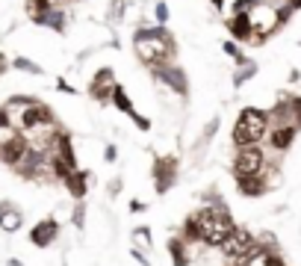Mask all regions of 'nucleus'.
Wrapping results in <instances>:
<instances>
[{
    "mask_svg": "<svg viewBox=\"0 0 301 266\" xmlns=\"http://www.w3.org/2000/svg\"><path fill=\"white\" fill-rule=\"evenodd\" d=\"M133 51L139 56V62L148 68V71H154L166 62H177V45L171 39V33L166 24H157V27H139L133 33Z\"/></svg>",
    "mask_w": 301,
    "mask_h": 266,
    "instance_id": "1",
    "label": "nucleus"
},
{
    "mask_svg": "<svg viewBox=\"0 0 301 266\" xmlns=\"http://www.w3.org/2000/svg\"><path fill=\"white\" fill-rule=\"evenodd\" d=\"M269 136V116L266 109H257V106H242L239 116H236V124L231 130V139L236 148L242 145H263Z\"/></svg>",
    "mask_w": 301,
    "mask_h": 266,
    "instance_id": "2",
    "label": "nucleus"
},
{
    "mask_svg": "<svg viewBox=\"0 0 301 266\" xmlns=\"http://www.w3.org/2000/svg\"><path fill=\"white\" fill-rule=\"evenodd\" d=\"M266 157H269V151L266 145H242L236 148V154H234V177H245V175H257L263 166H266Z\"/></svg>",
    "mask_w": 301,
    "mask_h": 266,
    "instance_id": "3",
    "label": "nucleus"
},
{
    "mask_svg": "<svg viewBox=\"0 0 301 266\" xmlns=\"http://www.w3.org/2000/svg\"><path fill=\"white\" fill-rule=\"evenodd\" d=\"M154 193L157 195H166L168 189L177 183V175H180V160L174 154H166V157H154Z\"/></svg>",
    "mask_w": 301,
    "mask_h": 266,
    "instance_id": "4",
    "label": "nucleus"
},
{
    "mask_svg": "<svg viewBox=\"0 0 301 266\" xmlns=\"http://www.w3.org/2000/svg\"><path fill=\"white\" fill-rule=\"evenodd\" d=\"M150 74H154L157 83H163L166 89H171L177 98H186V95H189V77H186V71H183L177 62H166V65L154 68Z\"/></svg>",
    "mask_w": 301,
    "mask_h": 266,
    "instance_id": "5",
    "label": "nucleus"
},
{
    "mask_svg": "<svg viewBox=\"0 0 301 266\" xmlns=\"http://www.w3.org/2000/svg\"><path fill=\"white\" fill-rule=\"evenodd\" d=\"M116 86H118L116 71H112L109 65H103V68L95 71V77L89 80V95H92L98 104H109V101H112V89H116Z\"/></svg>",
    "mask_w": 301,
    "mask_h": 266,
    "instance_id": "6",
    "label": "nucleus"
},
{
    "mask_svg": "<svg viewBox=\"0 0 301 266\" xmlns=\"http://www.w3.org/2000/svg\"><path fill=\"white\" fill-rule=\"evenodd\" d=\"M59 234H62V225L53 216H45V219H39L30 228V243L35 248H48V246H53L59 240Z\"/></svg>",
    "mask_w": 301,
    "mask_h": 266,
    "instance_id": "7",
    "label": "nucleus"
},
{
    "mask_svg": "<svg viewBox=\"0 0 301 266\" xmlns=\"http://www.w3.org/2000/svg\"><path fill=\"white\" fill-rule=\"evenodd\" d=\"M21 228H24V210L15 201L3 198L0 201V231L3 234H18Z\"/></svg>",
    "mask_w": 301,
    "mask_h": 266,
    "instance_id": "8",
    "label": "nucleus"
},
{
    "mask_svg": "<svg viewBox=\"0 0 301 266\" xmlns=\"http://www.w3.org/2000/svg\"><path fill=\"white\" fill-rule=\"evenodd\" d=\"M89 183H92V172H89V169H74V172L62 180V186L71 193L74 201H86V195H89Z\"/></svg>",
    "mask_w": 301,
    "mask_h": 266,
    "instance_id": "9",
    "label": "nucleus"
},
{
    "mask_svg": "<svg viewBox=\"0 0 301 266\" xmlns=\"http://www.w3.org/2000/svg\"><path fill=\"white\" fill-rule=\"evenodd\" d=\"M228 30H231V35H234V42L239 45H251V39H254V30H251V21H248V12H234L231 18H228Z\"/></svg>",
    "mask_w": 301,
    "mask_h": 266,
    "instance_id": "10",
    "label": "nucleus"
},
{
    "mask_svg": "<svg viewBox=\"0 0 301 266\" xmlns=\"http://www.w3.org/2000/svg\"><path fill=\"white\" fill-rule=\"evenodd\" d=\"M234 180H236V189L245 198H260V195L269 193L266 183H263V177H260V172L257 175H245V177H234Z\"/></svg>",
    "mask_w": 301,
    "mask_h": 266,
    "instance_id": "11",
    "label": "nucleus"
},
{
    "mask_svg": "<svg viewBox=\"0 0 301 266\" xmlns=\"http://www.w3.org/2000/svg\"><path fill=\"white\" fill-rule=\"evenodd\" d=\"M35 24L48 27V30H53V33H65V27H68V9H50V12H45Z\"/></svg>",
    "mask_w": 301,
    "mask_h": 266,
    "instance_id": "12",
    "label": "nucleus"
},
{
    "mask_svg": "<svg viewBox=\"0 0 301 266\" xmlns=\"http://www.w3.org/2000/svg\"><path fill=\"white\" fill-rule=\"evenodd\" d=\"M168 254H171V263L174 266H186L192 260V251H189V246H186L180 237H174L171 243H168Z\"/></svg>",
    "mask_w": 301,
    "mask_h": 266,
    "instance_id": "13",
    "label": "nucleus"
},
{
    "mask_svg": "<svg viewBox=\"0 0 301 266\" xmlns=\"http://www.w3.org/2000/svg\"><path fill=\"white\" fill-rule=\"evenodd\" d=\"M112 106H116L118 112H124V116H133L136 112V106H133V101H130V95H127V89L118 83L116 89H112V101H109Z\"/></svg>",
    "mask_w": 301,
    "mask_h": 266,
    "instance_id": "14",
    "label": "nucleus"
},
{
    "mask_svg": "<svg viewBox=\"0 0 301 266\" xmlns=\"http://www.w3.org/2000/svg\"><path fill=\"white\" fill-rule=\"evenodd\" d=\"M133 246L139 248L142 246V251H148V248H154V234H150V228L148 225H139V228H133Z\"/></svg>",
    "mask_w": 301,
    "mask_h": 266,
    "instance_id": "15",
    "label": "nucleus"
},
{
    "mask_svg": "<svg viewBox=\"0 0 301 266\" xmlns=\"http://www.w3.org/2000/svg\"><path fill=\"white\" fill-rule=\"evenodd\" d=\"M12 68H18V71H24V74H33V77H42V74H45V68H42L39 62H33V59H27V56H15V59H12Z\"/></svg>",
    "mask_w": 301,
    "mask_h": 266,
    "instance_id": "16",
    "label": "nucleus"
},
{
    "mask_svg": "<svg viewBox=\"0 0 301 266\" xmlns=\"http://www.w3.org/2000/svg\"><path fill=\"white\" fill-rule=\"evenodd\" d=\"M257 74V62H245V65H239L236 68V74H234V86L239 89V86H245L251 77Z\"/></svg>",
    "mask_w": 301,
    "mask_h": 266,
    "instance_id": "17",
    "label": "nucleus"
},
{
    "mask_svg": "<svg viewBox=\"0 0 301 266\" xmlns=\"http://www.w3.org/2000/svg\"><path fill=\"white\" fill-rule=\"evenodd\" d=\"M221 51H224V53H228V56H231V59L236 62V68H239V65H245V62H251V59H248L245 53H242V48H239V45H236L234 39H231V42H224V45H221Z\"/></svg>",
    "mask_w": 301,
    "mask_h": 266,
    "instance_id": "18",
    "label": "nucleus"
},
{
    "mask_svg": "<svg viewBox=\"0 0 301 266\" xmlns=\"http://www.w3.org/2000/svg\"><path fill=\"white\" fill-rule=\"evenodd\" d=\"M286 104H289V112H292V122H295V127L301 130V95H289V92H284L281 95Z\"/></svg>",
    "mask_w": 301,
    "mask_h": 266,
    "instance_id": "19",
    "label": "nucleus"
},
{
    "mask_svg": "<svg viewBox=\"0 0 301 266\" xmlns=\"http://www.w3.org/2000/svg\"><path fill=\"white\" fill-rule=\"evenodd\" d=\"M71 222H74V228H83V225H86V201H74Z\"/></svg>",
    "mask_w": 301,
    "mask_h": 266,
    "instance_id": "20",
    "label": "nucleus"
},
{
    "mask_svg": "<svg viewBox=\"0 0 301 266\" xmlns=\"http://www.w3.org/2000/svg\"><path fill=\"white\" fill-rule=\"evenodd\" d=\"M216 133H218V119H213V122L204 127V133H201V139H198V148H204V145H207V142H210Z\"/></svg>",
    "mask_w": 301,
    "mask_h": 266,
    "instance_id": "21",
    "label": "nucleus"
},
{
    "mask_svg": "<svg viewBox=\"0 0 301 266\" xmlns=\"http://www.w3.org/2000/svg\"><path fill=\"white\" fill-rule=\"evenodd\" d=\"M154 15H157V24H166V21H168V3H166V0H160V3L154 6Z\"/></svg>",
    "mask_w": 301,
    "mask_h": 266,
    "instance_id": "22",
    "label": "nucleus"
},
{
    "mask_svg": "<svg viewBox=\"0 0 301 266\" xmlns=\"http://www.w3.org/2000/svg\"><path fill=\"white\" fill-rule=\"evenodd\" d=\"M130 119H133V124H136L142 133H148V130H150V119H148V116H139V112H133Z\"/></svg>",
    "mask_w": 301,
    "mask_h": 266,
    "instance_id": "23",
    "label": "nucleus"
},
{
    "mask_svg": "<svg viewBox=\"0 0 301 266\" xmlns=\"http://www.w3.org/2000/svg\"><path fill=\"white\" fill-rule=\"evenodd\" d=\"M130 257H133V260H136L139 266H150V260H148V254H145L142 248H136V246L130 248Z\"/></svg>",
    "mask_w": 301,
    "mask_h": 266,
    "instance_id": "24",
    "label": "nucleus"
},
{
    "mask_svg": "<svg viewBox=\"0 0 301 266\" xmlns=\"http://www.w3.org/2000/svg\"><path fill=\"white\" fill-rule=\"evenodd\" d=\"M121 186H124V183H121V177H112V180H109V186H106V193H109V198H116V195L121 193Z\"/></svg>",
    "mask_w": 301,
    "mask_h": 266,
    "instance_id": "25",
    "label": "nucleus"
},
{
    "mask_svg": "<svg viewBox=\"0 0 301 266\" xmlns=\"http://www.w3.org/2000/svg\"><path fill=\"white\" fill-rule=\"evenodd\" d=\"M103 160H106V163H116V160H118V148H116V145H106V148H103Z\"/></svg>",
    "mask_w": 301,
    "mask_h": 266,
    "instance_id": "26",
    "label": "nucleus"
},
{
    "mask_svg": "<svg viewBox=\"0 0 301 266\" xmlns=\"http://www.w3.org/2000/svg\"><path fill=\"white\" fill-rule=\"evenodd\" d=\"M56 89H59V92H65V95H77V89H74V86H71V83H65V80H62V77H59V80H56Z\"/></svg>",
    "mask_w": 301,
    "mask_h": 266,
    "instance_id": "27",
    "label": "nucleus"
},
{
    "mask_svg": "<svg viewBox=\"0 0 301 266\" xmlns=\"http://www.w3.org/2000/svg\"><path fill=\"white\" fill-rule=\"evenodd\" d=\"M145 210H148V204H145V201H139V198H133V201H130V213H145Z\"/></svg>",
    "mask_w": 301,
    "mask_h": 266,
    "instance_id": "28",
    "label": "nucleus"
},
{
    "mask_svg": "<svg viewBox=\"0 0 301 266\" xmlns=\"http://www.w3.org/2000/svg\"><path fill=\"white\" fill-rule=\"evenodd\" d=\"M6 68H9V59H6V53H0V74H6Z\"/></svg>",
    "mask_w": 301,
    "mask_h": 266,
    "instance_id": "29",
    "label": "nucleus"
},
{
    "mask_svg": "<svg viewBox=\"0 0 301 266\" xmlns=\"http://www.w3.org/2000/svg\"><path fill=\"white\" fill-rule=\"evenodd\" d=\"M298 80H301V71L292 68V71H289V83H298Z\"/></svg>",
    "mask_w": 301,
    "mask_h": 266,
    "instance_id": "30",
    "label": "nucleus"
},
{
    "mask_svg": "<svg viewBox=\"0 0 301 266\" xmlns=\"http://www.w3.org/2000/svg\"><path fill=\"white\" fill-rule=\"evenodd\" d=\"M6 266H24V260H18V257H9V260H6Z\"/></svg>",
    "mask_w": 301,
    "mask_h": 266,
    "instance_id": "31",
    "label": "nucleus"
},
{
    "mask_svg": "<svg viewBox=\"0 0 301 266\" xmlns=\"http://www.w3.org/2000/svg\"><path fill=\"white\" fill-rule=\"evenodd\" d=\"M210 3H213L216 9H224V0H210Z\"/></svg>",
    "mask_w": 301,
    "mask_h": 266,
    "instance_id": "32",
    "label": "nucleus"
}]
</instances>
